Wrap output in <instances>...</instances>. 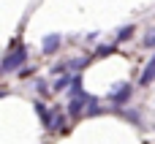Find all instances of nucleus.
Here are the masks:
<instances>
[{"instance_id": "obj_13", "label": "nucleus", "mask_w": 155, "mask_h": 144, "mask_svg": "<svg viewBox=\"0 0 155 144\" xmlns=\"http://www.w3.org/2000/svg\"><path fill=\"white\" fill-rule=\"evenodd\" d=\"M134 35V25L131 27H120V33H117V41H128Z\"/></svg>"}, {"instance_id": "obj_11", "label": "nucleus", "mask_w": 155, "mask_h": 144, "mask_svg": "<svg viewBox=\"0 0 155 144\" xmlns=\"http://www.w3.org/2000/svg\"><path fill=\"white\" fill-rule=\"evenodd\" d=\"M63 128H65V114L54 112V125H52V131H63Z\"/></svg>"}, {"instance_id": "obj_10", "label": "nucleus", "mask_w": 155, "mask_h": 144, "mask_svg": "<svg viewBox=\"0 0 155 144\" xmlns=\"http://www.w3.org/2000/svg\"><path fill=\"white\" fill-rule=\"evenodd\" d=\"M76 95H82V76L76 74V79H74V84L68 87V98H76Z\"/></svg>"}, {"instance_id": "obj_12", "label": "nucleus", "mask_w": 155, "mask_h": 144, "mask_svg": "<svg viewBox=\"0 0 155 144\" xmlns=\"http://www.w3.org/2000/svg\"><path fill=\"white\" fill-rule=\"evenodd\" d=\"M144 46H147V49H155V27L147 30V35H144Z\"/></svg>"}, {"instance_id": "obj_7", "label": "nucleus", "mask_w": 155, "mask_h": 144, "mask_svg": "<svg viewBox=\"0 0 155 144\" xmlns=\"http://www.w3.org/2000/svg\"><path fill=\"white\" fill-rule=\"evenodd\" d=\"M90 63V54H84V57H71V60H65V68L68 71H79V68H84Z\"/></svg>"}, {"instance_id": "obj_3", "label": "nucleus", "mask_w": 155, "mask_h": 144, "mask_svg": "<svg viewBox=\"0 0 155 144\" xmlns=\"http://www.w3.org/2000/svg\"><path fill=\"white\" fill-rule=\"evenodd\" d=\"M60 44H63V35H60V33H49V35L41 38V52H44V54H54V52L60 49Z\"/></svg>"}, {"instance_id": "obj_4", "label": "nucleus", "mask_w": 155, "mask_h": 144, "mask_svg": "<svg viewBox=\"0 0 155 144\" xmlns=\"http://www.w3.org/2000/svg\"><path fill=\"white\" fill-rule=\"evenodd\" d=\"M87 101H90V95H87V93H82V95L71 98V101H68V117H71V120H76V117L82 114V109L87 106Z\"/></svg>"}, {"instance_id": "obj_14", "label": "nucleus", "mask_w": 155, "mask_h": 144, "mask_svg": "<svg viewBox=\"0 0 155 144\" xmlns=\"http://www.w3.org/2000/svg\"><path fill=\"white\" fill-rule=\"evenodd\" d=\"M35 90H38V93H44V95H46V93H49V84H46V82H44V79H38V82H35Z\"/></svg>"}, {"instance_id": "obj_8", "label": "nucleus", "mask_w": 155, "mask_h": 144, "mask_svg": "<svg viewBox=\"0 0 155 144\" xmlns=\"http://www.w3.org/2000/svg\"><path fill=\"white\" fill-rule=\"evenodd\" d=\"M74 79H76V74H65V76H60V79L54 82V93H63V90H68V87L74 84Z\"/></svg>"}, {"instance_id": "obj_9", "label": "nucleus", "mask_w": 155, "mask_h": 144, "mask_svg": "<svg viewBox=\"0 0 155 144\" xmlns=\"http://www.w3.org/2000/svg\"><path fill=\"white\" fill-rule=\"evenodd\" d=\"M114 44H101L98 49H95V57H109V54H114Z\"/></svg>"}, {"instance_id": "obj_6", "label": "nucleus", "mask_w": 155, "mask_h": 144, "mask_svg": "<svg viewBox=\"0 0 155 144\" xmlns=\"http://www.w3.org/2000/svg\"><path fill=\"white\" fill-rule=\"evenodd\" d=\"M153 79H155V54H153V60L144 65V71H142V79H139V84H153Z\"/></svg>"}, {"instance_id": "obj_1", "label": "nucleus", "mask_w": 155, "mask_h": 144, "mask_svg": "<svg viewBox=\"0 0 155 144\" xmlns=\"http://www.w3.org/2000/svg\"><path fill=\"white\" fill-rule=\"evenodd\" d=\"M27 60V46L22 44V46H14L5 57H3V74H11V71H16V68H22V63Z\"/></svg>"}, {"instance_id": "obj_2", "label": "nucleus", "mask_w": 155, "mask_h": 144, "mask_svg": "<svg viewBox=\"0 0 155 144\" xmlns=\"http://www.w3.org/2000/svg\"><path fill=\"white\" fill-rule=\"evenodd\" d=\"M131 95H134V84H131V82H120V84H114V87L109 90V103L125 106V103L131 101Z\"/></svg>"}, {"instance_id": "obj_5", "label": "nucleus", "mask_w": 155, "mask_h": 144, "mask_svg": "<svg viewBox=\"0 0 155 144\" xmlns=\"http://www.w3.org/2000/svg\"><path fill=\"white\" fill-rule=\"evenodd\" d=\"M33 109H35V114H38L41 125L52 131V125H54V112H49V109H46V106H44L41 101H35V103H33Z\"/></svg>"}]
</instances>
